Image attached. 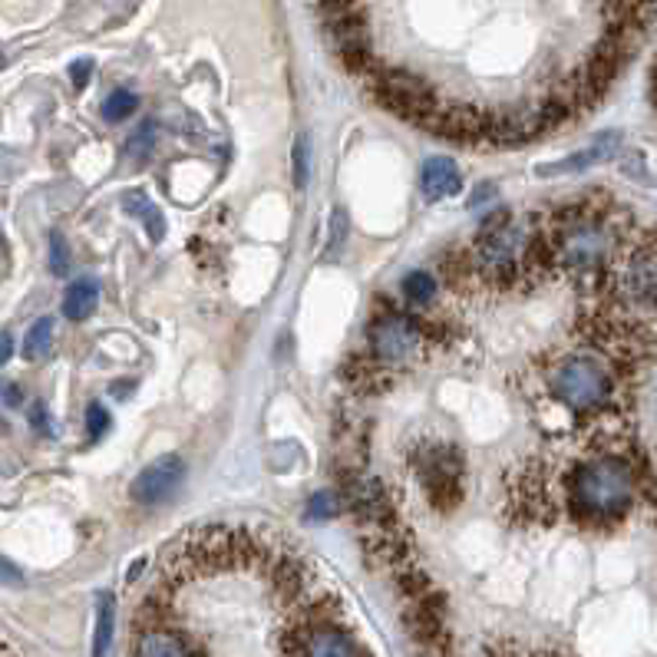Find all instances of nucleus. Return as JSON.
Masks as SVG:
<instances>
[{
  "label": "nucleus",
  "mask_w": 657,
  "mask_h": 657,
  "mask_svg": "<svg viewBox=\"0 0 657 657\" xmlns=\"http://www.w3.org/2000/svg\"><path fill=\"white\" fill-rule=\"evenodd\" d=\"M87 427H90V440H100L110 427V414L100 406V403H90L87 406Z\"/></svg>",
  "instance_id": "5701e85b"
},
{
  "label": "nucleus",
  "mask_w": 657,
  "mask_h": 657,
  "mask_svg": "<svg viewBox=\"0 0 657 657\" xmlns=\"http://www.w3.org/2000/svg\"><path fill=\"white\" fill-rule=\"evenodd\" d=\"M155 139H159V126H155L152 119H146V123L129 136V142H126V155L136 159V162H146V159L152 155V149H155Z\"/></svg>",
  "instance_id": "a211bd4d"
},
{
  "label": "nucleus",
  "mask_w": 657,
  "mask_h": 657,
  "mask_svg": "<svg viewBox=\"0 0 657 657\" xmlns=\"http://www.w3.org/2000/svg\"><path fill=\"white\" fill-rule=\"evenodd\" d=\"M123 205H126V212H132V215H139V218L146 222L152 241H162V235H166V222L159 218V212L149 205V199H146L142 192H129V195L123 199Z\"/></svg>",
  "instance_id": "dca6fc26"
},
{
  "label": "nucleus",
  "mask_w": 657,
  "mask_h": 657,
  "mask_svg": "<svg viewBox=\"0 0 657 657\" xmlns=\"http://www.w3.org/2000/svg\"><path fill=\"white\" fill-rule=\"evenodd\" d=\"M367 348H370V361L387 374L393 367L414 364L427 351V327L417 317L400 314V311L380 314L367 327Z\"/></svg>",
  "instance_id": "423d86ee"
},
{
  "label": "nucleus",
  "mask_w": 657,
  "mask_h": 657,
  "mask_svg": "<svg viewBox=\"0 0 657 657\" xmlns=\"http://www.w3.org/2000/svg\"><path fill=\"white\" fill-rule=\"evenodd\" d=\"M50 268H53V275L70 271V249H66V238L60 231L50 235Z\"/></svg>",
  "instance_id": "4be33fe9"
},
{
  "label": "nucleus",
  "mask_w": 657,
  "mask_h": 657,
  "mask_svg": "<svg viewBox=\"0 0 657 657\" xmlns=\"http://www.w3.org/2000/svg\"><path fill=\"white\" fill-rule=\"evenodd\" d=\"M30 424H34L40 433H50V417H47L43 403H34V406H30Z\"/></svg>",
  "instance_id": "bb28decb"
},
{
  "label": "nucleus",
  "mask_w": 657,
  "mask_h": 657,
  "mask_svg": "<svg viewBox=\"0 0 657 657\" xmlns=\"http://www.w3.org/2000/svg\"><path fill=\"white\" fill-rule=\"evenodd\" d=\"M11 354H14V338L4 331V334H0V364H8Z\"/></svg>",
  "instance_id": "c85d7f7f"
},
{
  "label": "nucleus",
  "mask_w": 657,
  "mask_h": 657,
  "mask_svg": "<svg viewBox=\"0 0 657 657\" xmlns=\"http://www.w3.org/2000/svg\"><path fill=\"white\" fill-rule=\"evenodd\" d=\"M90 76H93V60H90V56H87V60H76V63L70 66V79H73L76 90H84V87L90 84Z\"/></svg>",
  "instance_id": "b1692460"
},
{
  "label": "nucleus",
  "mask_w": 657,
  "mask_h": 657,
  "mask_svg": "<svg viewBox=\"0 0 657 657\" xmlns=\"http://www.w3.org/2000/svg\"><path fill=\"white\" fill-rule=\"evenodd\" d=\"M136 657H202V654L179 631L149 624V628H142V634L136 641Z\"/></svg>",
  "instance_id": "9d476101"
},
{
  "label": "nucleus",
  "mask_w": 657,
  "mask_h": 657,
  "mask_svg": "<svg viewBox=\"0 0 657 657\" xmlns=\"http://www.w3.org/2000/svg\"><path fill=\"white\" fill-rule=\"evenodd\" d=\"M341 496L338 492H331V489H324V492H317V496H311V503H307V519L311 522H327V519H334L338 513H341Z\"/></svg>",
  "instance_id": "aec40b11"
},
{
  "label": "nucleus",
  "mask_w": 657,
  "mask_h": 657,
  "mask_svg": "<svg viewBox=\"0 0 657 657\" xmlns=\"http://www.w3.org/2000/svg\"><path fill=\"white\" fill-rule=\"evenodd\" d=\"M348 235H351V222H348V212L334 209L331 212V231H327V249H324V262H338L344 244H348Z\"/></svg>",
  "instance_id": "f3484780"
},
{
  "label": "nucleus",
  "mask_w": 657,
  "mask_h": 657,
  "mask_svg": "<svg viewBox=\"0 0 657 657\" xmlns=\"http://www.w3.org/2000/svg\"><path fill=\"white\" fill-rule=\"evenodd\" d=\"M291 176H294V189H304L311 179V139L304 132L291 146Z\"/></svg>",
  "instance_id": "6ab92c4d"
},
{
  "label": "nucleus",
  "mask_w": 657,
  "mask_h": 657,
  "mask_svg": "<svg viewBox=\"0 0 657 657\" xmlns=\"http://www.w3.org/2000/svg\"><path fill=\"white\" fill-rule=\"evenodd\" d=\"M0 393H4V400H8V406H21V390L14 387V383H8V380H0Z\"/></svg>",
  "instance_id": "cd10ccee"
},
{
  "label": "nucleus",
  "mask_w": 657,
  "mask_h": 657,
  "mask_svg": "<svg viewBox=\"0 0 657 657\" xmlns=\"http://www.w3.org/2000/svg\"><path fill=\"white\" fill-rule=\"evenodd\" d=\"M532 235L509 218V212H492L479 235L469 258L472 281H485L496 288H509L513 281H526V255Z\"/></svg>",
  "instance_id": "7ed1b4c3"
},
{
  "label": "nucleus",
  "mask_w": 657,
  "mask_h": 657,
  "mask_svg": "<svg viewBox=\"0 0 657 657\" xmlns=\"http://www.w3.org/2000/svg\"><path fill=\"white\" fill-rule=\"evenodd\" d=\"M317 8H320V14H324V21H327V17H338V14H344V11L361 8V0H317Z\"/></svg>",
  "instance_id": "393cba45"
},
{
  "label": "nucleus",
  "mask_w": 657,
  "mask_h": 657,
  "mask_svg": "<svg viewBox=\"0 0 657 657\" xmlns=\"http://www.w3.org/2000/svg\"><path fill=\"white\" fill-rule=\"evenodd\" d=\"M621 152V132H602L595 136L585 149L571 152L558 162H545V166L535 169L539 179H552V176H574V173H585L592 166H602V162H611Z\"/></svg>",
  "instance_id": "1a4fd4ad"
},
{
  "label": "nucleus",
  "mask_w": 657,
  "mask_h": 657,
  "mask_svg": "<svg viewBox=\"0 0 657 657\" xmlns=\"http://www.w3.org/2000/svg\"><path fill=\"white\" fill-rule=\"evenodd\" d=\"M338 602L324 608L317 598H311L288 637V657H367L364 647L338 624Z\"/></svg>",
  "instance_id": "20e7f679"
},
{
  "label": "nucleus",
  "mask_w": 657,
  "mask_h": 657,
  "mask_svg": "<svg viewBox=\"0 0 657 657\" xmlns=\"http://www.w3.org/2000/svg\"><path fill=\"white\" fill-rule=\"evenodd\" d=\"M0 66H4V53H0Z\"/></svg>",
  "instance_id": "c756f323"
},
{
  "label": "nucleus",
  "mask_w": 657,
  "mask_h": 657,
  "mask_svg": "<svg viewBox=\"0 0 657 657\" xmlns=\"http://www.w3.org/2000/svg\"><path fill=\"white\" fill-rule=\"evenodd\" d=\"M637 472L621 453H598L571 463L558 476V509H565L585 529L608 532L634 506Z\"/></svg>",
  "instance_id": "f257e3e1"
},
{
  "label": "nucleus",
  "mask_w": 657,
  "mask_h": 657,
  "mask_svg": "<svg viewBox=\"0 0 657 657\" xmlns=\"http://www.w3.org/2000/svg\"><path fill=\"white\" fill-rule=\"evenodd\" d=\"M414 463L424 476V485L437 509H450L459 503V476H463V459L450 446H424V453H414Z\"/></svg>",
  "instance_id": "0eeeda50"
},
{
  "label": "nucleus",
  "mask_w": 657,
  "mask_h": 657,
  "mask_svg": "<svg viewBox=\"0 0 657 657\" xmlns=\"http://www.w3.org/2000/svg\"><path fill=\"white\" fill-rule=\"evenodd\" d=\"M136 106H139L136 93H129V90H113V93L106 97V103H103V116H106L110 123H123L126 116L136 113Z\"/></svg>",
  "instance_id": "412c9836"
},
{
  "label": "nucleus",
  "mask_w": 657,
  "mask_h": 657,
  "mask_svg": "<svg viewBox=\"0 0 657 657\" xmlns=\"http://www.w3.org/2000/svg\"><path fill=\"white\" fill-rule=\"evenodd\" d=\"M0 582H4V585H21L24 582V571L14 561L0 558Z\"/></svg>",
  "instance_id": "a878e982"
},
{
  "label": "nucleus",
  "mask_w": 657,
  "mask_h": 657,
  "mask_svg": "<svg viewBox=\"0 0 657 657\" xmlns=\"http://www.w3.org/2000/svg\"><path fill=\"white\" fill-rule=\"evenodd\" d=\"M463 189V176L459 169L453 166L450 159L437 155V159H427L424 162V173H420V192L427 202H440V199H450Z\"/></svg>",
  "instance_id": "9b49d317"
},
{
  "label": "nucleus",
  "mask_w": 657,
  "mask_h": 657,
  "mask_svg": "<svg viewBox=\"0 0 657 657\" xmlns=\"http://www.w3.org/2000/svg\"><path fill=\"white\" fill-rule=\"evenodd\" d=\"M53 348V317H40L30 324V331L24 338V357L27 361H43Z\"/></svg>",
  "instance_id": "4468645a"
},
{
  "label": "nucleus",
  "mask_w": 657,
  "mask_h": 657,
  "mask_svg": "<svg viewBox=\"0 0 657 657\" xmlns=\"http://www.w3.org/2000/svg\"><path fill=\"white\" fill-rule=\"evenodd\" d=\"M542 383L548 400L571 409V414L602 417L618 400L621 374H615L611 361L598 351H568L545 364Z\"/></svg>",
  "instance_id": "f03ea898"
},
{
  "label": "nucleus",
  "mask_w": 657,
  "mask_h": 657,
  "mask_svg": "<svg viewBox=\"0 0 657 657\" xmlns=\"http://www.w3.org/2000/svg\"><path fill=\"white\" fill-rule=\"evenodd\" d=\"M116 637V602L110 592L97 595V634H93V657H110Z\"/></svg>",
  "instance_id": "ddd939ff"
},
{
  "label": "nucleus",
  "mask_w": 657,
  "mask_h": 657,
  "mask_svg": "<svg viewBox=\"0 0 657 657\" xmlns=\"http://www.w3.org/2000/svg\"><path fill=\"white\" fill-rule=\"evenodd\" d=\"M602 281L608 285L605 294H615V304L657 317V249H650V244L634 241Z\"/></svg>",
  "instance_id": "39448f33"
},
{
  "label": "nucleus",
  "mask_w": 657,
  "mask_h": 657,
  "mask_svg": "<svg viewBox=\"0 0 657 657\" xmlns=\"http://www.w3.org/2000/svg\"><path fill=\"white\" fill-rule=\"evenodd\" d=\"M182 479H186V459H182L179 453H166V456L152 459V463L132 479L129 496H132V503L152 509V506L169 503L176 492H179Z\"/></svg>",
  "instance_id": "6e6552de"
},
{
  "label": "nucleus",
  "mask_w": 657,
  "mask_h": 657,
  "mask_svg": "<svg viewBox=\"0 0 657 657\" xmlns=\"http://www.w3.org/2000/svg\"><path fill=\"white\" fill-rule=\"evenodd\" d=\"M97 304H100V285L93 278H76L63 294V317L87 320V317H93Z\"/></svg>",
  "instance_id": "f8f14e48"
},
{
  "label": "nucleus",
  "mask_w": 657,
  "mask_h": 657,
  "mask_svg": "<svg viewBox=\"0 0 657 657\" xmlns=\"http://www.w3.org/2000/svg\"><path fill=\"white\" fill-rule=\"evenodd\" d=\"M403 298L409 304H420V307L433 304V298H437V278L427 275V271H409L403 278Z\"/></svg>",
  "instance_id": "2eb2a0df"
}]
</instances>
